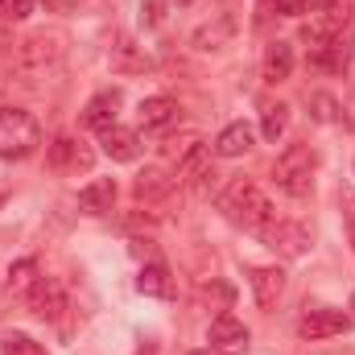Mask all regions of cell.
Here are the masks:
<instances>
[{
    "instance_id": "27",
    "label": "cell",
    "mask_w": 355,
    "mask_h": 355,
    "mask_svg": "<svg viewBox=\"0 0 355 355\" xmlns=\"http://www.w3.org/2000/svg\"><path fill=\"white\" fill-rule=\"evenodd\" d=\"M141 21H145L149 29H157V25L166 21V0H141Z\"/></svg>"
},
{
    "instance_id": "7",
    "label": "cell",
    "mask_w": 355,
    "mask_h": 355,
    "mask_svg": "<svg viewBox=\"0 0 355 355\" xmlns=\"http://www.w3.org/2000/svg\"><path fill=\"white\" fill-rule=\"evenodd\" d=\"M352 54H355V8H343V21L335 25L331 42L314 54V62L327 67V71H347Z\"/></svg>"
},
{
    "instance_id": "23",
    "label": "cell",
    "mask_w": 355,
    "mask_h": 355,
    "mask_svg": "<svg viewBox=\"0 0 355 355\" xmlns=\"http://www.w3.org/2000/svg\"><path fill=\"white\" fill-rule=\"evenodd\" d=\"M42 277H37V261H17V265H8V293L12 297H29V289L37 285Z\"/></svg>"
},
{
    "instance_id": "15",
    "label": "cell",
    "mask_w": 355,
    "mask_h": 355,
    "mask_svg": "<svg viewBox=\"0 0 355 355\" xmlns=\"http://www.w3.org/2000/svg\"><path fill=\"white\" fill-rule=\"evenodd\" d=\"M120 103H124V95H120L116 87H112V91H99L87 107H83V124H87V128H95V132L112 128V124H116V116H120Z\"/></svg>"
},
{
    "instance_id": "25",
    "label": "cell",
    "mask_w": 355,
    "mask_h": 355,
    "mask_svg": "<svg viewBox=\"0 0 355 355\" xmlns=\"http://www.w3.org/2000/svg\"><path fill=\"white\" fill-rule=\"evenodd\" d=\"M0 352H4V355H50V352H46V343H37L33 335H21V331H12V335H4V343H0Z\"/></svg>"
},
{
    "instance_id": "31",
    "label": "cell",
    "mask_w": 355,
    "mask_h": 355,
    "mask_svg": "<svg viewBox=\"0 0 355 355\" xmlns=\"http://www.w3.org/2000/svg\"><path fill=\"white\" fill-rule=\"evenodd\" d=\"M4 46H12V21L0 12V50H4Z\"/></svg>"
},
{
    "instance_id": "28",
    "label": "cell",
    "mask_w": 355,
    "mask_h": 355,
    "mask_svg": "<svg viewBox=\"0 0 355 355\" xmlns=\"http://www.w3.org/2000/svg\"><path fill=\"white\" fill-rule=\"evenodd\" d=\"M268 4H272V12H281V17H302L310 0H268Z\"/></svg>"
},
{
    "instance_id": "21",
    "label": "cell",
    "mask_w": 355,
    "mask_h": 355,
    "mask_svg": "<svg viewBox=\"0 0 355 355\" xmlns=\"http://www.w3.org/2000/svg\"><path fill=\"white\" fill-rule=\"evenodd\" d=\"M137 289H141L145 297H170V293H174L170 268L162 265V261H149V265H141V277H137Z\"/></svg>"
},
{
    "instance_id": "14",
    "label": "cell",
    "mask_w": 355,
    "mask_h": 355,
    "mask_svg": "<svg viewBox=\"0 0 355 355\" xmlns=\"http://www.w3.org/2000/svg\"><path fill=\"white\" fill-rule=\"evenodd\" d=\"M99 145H103V153H107L112 162H137V157H141V137H137L132 128H124V124L103 128V132H99Z\"/></svg>"
},
{
    "instance_id": "5",
    "label": "cell",
    "mask_w": 355,
    "mask_h": 355,
    "mask_svg": "<svg viewBox=\"0 0 355 355\" xmlns=\"http://www.w3.org/2000/svg\"><path fill=\"white\" fill-rule=\"evenodd\" d=\"M261 240H265V248H272L277 257H302L306 248H310V227L306 223H297V219H268L265 227H261Z\"/></svg>"
},
{
    "instance_id": "22",
    "label": "cell",
    "mask_w": 355,
    "mask_h": 355,
    "mask_svg": "<svg viewBox=\"0 0 355 355\" xmlns=\"http://www.w3.org/2000/svg\"><path fill=\"white\" fill-rule=\"evenodd\" d=\"M293 75V46L289 42H272L265 50V79L268 83H285Z\"/></svg>"
},
{
    "instance_id": "11",
    "label": "cell",
    "mask_w": 355,
    "mask_h": 355,
    "mask_svg": "<svg viewBox=\"0 0 355 355\" xmlns=\"http://www.w3.org/2000/svg\"><path fill=\"white\" fill-rule=\"evenodd\" d=\"M29 310H33L37 318H46V322H58L62 310H67V293H62V285H58L54 277H42V281L29 289Z\"/></svg>"
},
{
    "instance_id": "2",
    "label": "cell",
    "mask_w": 355,
    "mask_h": 355,
    "mask_svg": "<svg viewBox=\"0 0 355 355\" xmlns=\"http://www.w3.org/2000/svg\"><path fill=\"white\" fill-rule=\"evenodd\" d=\"M314 170H318V153L306 141H293V145L281 149V157L272 166V182L289 198H310L314 194Z\"/></svg>"
},
{
    "instance_id": "24",
    "label": "cell",
    "mask_w": 355,
    "mask_h": 355,
    "mask_svg": "<svg viewBox=\"0 0 355 355\" xmlns=\"http://www.w3.org/2000/svg\"><path fill=\"white\" fill-rule=\"evenodd\" d=\"M289 128V107L285 103H272L265 107V120H261V137L265 141H281V132Z\"/></svg>"
},
{
    "instance_id": "13",
    "label": "cell",
    "mask_w": 355,
    "mask_h": 355,
    "mask_svg": "<svg viewBox=\"0 0 355 355\" xmlns=\"http://www.w3.org/2000/svg\"><path fill=\"white\" fill-rule=\"evenodd\" d=\"M248 285H252L257 306H261V310H272V306L281 302V293H285V268H277V265L252 268V272H248Z\"/></svg>"
},
{
    "instance_id": "6",
    "label": "cell",
    "mask_w": 355,
    "mask_h": 355,
    "mask_svg": "<svg viewBox=\"0 0 355 355\" xmlns=\"http://www.w3.org/2000/svg\"><path fill=\"white\" fill-rule=\"evenodd\" d=\"M352 331V314L347 310H335V306H310L302 318H297V335L310 339V343H322V339H335Z\"/></svg>"
},
{
    "instance_id": "18",
    "label": "cell",
    "mask_w": 355,
    "mask_h": 355,
    "mask_svg": "<svg viewBox=\"0 0 355 355\" xmlns=\"http://www.w3.org/2000/svg\"><path fill=\"white\" fill-rule=\"evenodd\" d=\"M153 62H149V54L132 42V37H120L116 46H112V71L116 75H145Z\"/></svg>"
},
{
    "instance_id": "3",
    "label": "cell",
    "mask_w": 355,
    "mask_h": 355,
    "mask_svg": "<svg viewBox=\"0 0 355 355\" xmlns=\"http://www.w3.org/2000/svg\"><path fill=\"white\" fill-rule=\"evenodd\" d=\"M42 145V124L25 107H0V157L21 162Z\"/></svg>"
},
{
    "instance_id": "16",
    "label": "cell",
    "mask_w": 355,
    "mask_h": 355,
    "mask_svg": "<svg viewBox=\"0 0 355 355\" xmlns=\"http://www.w3.org/2000/svg\"><path fill=\"white\" fill-rule=\"evenodd\" d=\"M116 178H95L87 182L83 190H79V207L87 211V215H107L112 207H116Z\"/></svg>"
},
{
    "instance_id": "12",
    "label": "cell",
    "mask_w": 355,
    "mask_h": 355,
    "mask_svg": "<svg viewBox=\"0 0 355 355\" xmlns=\"http://www.w3.org/2000/svg\"><path fill=\"white\" fill-rule=\"evenodd\" d=\"M174 190H178V182L166 170H145V174L132 182V198L145 202V207H166L174 198Z\"/></svg>"
},
{
    "instance_id": "29",
    "label": "cell",
    "mask_w": 355,
    "mask_h": 355,
    "mask_svg": "<svg viewBox=\"0 0 355 355\" xmlns=\"http://www.w3.org/2000/svg\"><path fill=\"white\" fill-rule=\"evenodd\" d=\"M314 103H318V107H322V112H318V116H322V120H339V124H347V120H343V116H339V107H335V99H331V95H318V99H314Z\"/></svg>"
},
{
    "instance_id": "20",
    "label": "cell",
    "mask_w": 355,
    "mask_h": 355,
    "mask_svg": "<svg viewBox=\"0 0 355 355\" xmlns=\"http://www.w3.org/2000/svg\"><path fill=\"white\" fill-rule=\"evenodd\" d=\"M232 33H236V25H232V17H215L211 25H202V29H194V50H223L227 42H232Z\"/></svg>"
},
{
    "instance_id": "26",
    "label": "cell",
    "mask_w": 355,
    "mask_h": 355,
    "mask_svg": "<svg viewBox=\"0 0 355 355\" xmlns=\"http://www.w3.org/2000/svg\"><path fill=\"white\" fill-rule=\"evenodd\" d=\"M33 8H37V0H0V12L8 21H25V17H33Z\"/></svg>"
},
{
    "instance_id": "32",
    "label": "cell",
    "mask_w": 355,
    "mask_h": 355,
    "mask_svg": "<svg viewBox=\"0 0 355 355\" xmlns=\"http://www.w3.org/2000/svg\"><path fill=\"white\" fill-rule=\"evenodd\" d=\"M194 355H219V352H215V347H207V352H194Z\"/></svg>"
},
{
    "instance_id": "30",
    "label": "cell",
    "mask_w": 355,
    "mask_h": 355,
    "mask_svg": "<svg viewBox=\"0 0 355 355\" xmlns=\"http://www.w3.org/2000/svg\"><path fill=\"white\" fill-rule=\"evenodd\" d=\"M343 215H347V227H352V244H355V194L343 190Z\"/></svg>"
},
{
    "instance_id": "10",
    "label": "cell",
    "mask_w": 355,
    "mask_h": 355,
    "mask_svg": "<svg viewBox=\"0 0 355 355\" xmlns=\"http://www.w3.org/2000/svg\"><path fill=\"white\" fill-rule=\"evenodd\" d=\"M178 120H182V107L170 95H153L137 107V124L145 132H170V128H178Z\"/></svg>"
},
{
    "instance_id": "9",
    "label": "cell",
    "mask_w": 355,
    "mask_h": 355,
    "mask_svg": "<svg viewBox=\"0 0 355 355\" xmlns=\"http://www.w3.org/2000/svg\"><path fill=\"white\" fill-rule=\"evenodd\" d=\"M46 166L54 174H79V170H91V149L75 137H54L50 149H46Z\"/></svg>"
},
{
    "instance_id": "33",
    "label": "cell",
    "mask_w": 355,
    "mask_h": 355,
    "mask_svg": "<svg viewBox=\"0 0 355 355\" xmlns=\"http://www.w3.org/2000/svg\"><path fill=\"white\" fill-rule=\"evenodd\" d=\"M352 306H355V302H352Z\"/></svg>"
},
{
    "instance_id": "1",
    "label": "cell",
    "mask_w": 355,
    "mask_h": 355,
    "mask_svg": "<svg viewBox=\"0 0 355 355\" xmlns=\"http://www.w3.org/2000/svg\"><path fill=\"white\" fill-rule=\"evenodd\" d=\"M215 202H219V211H223L227 223H236V227H244V232H257V236H261V227H265L268 219L277 215L272 202L265 198V190H261L252 178H232V182L219 190Z\"/></svg>"
},
{
    "instance_id": "4",
    "label": "cell",
    "mask_w": 355,
    "mask_h": 355,
    "mask_svg": "<svg viewBox=\"0 0 355 355\" xmlns=\"http://www.w3.org/2000/svg\"><path fill=\"white\" fill-rule=\"evenodd\" d=\"M67 54V33L62 29H37L29 37L17 42V67L29 71V75H46L62 62Z\"/></svg>"
},
{
    "instance_id": "19",
    "label": "cell",
    "mask_w": 355,
    "mask_h": 355,
    "mask_svg": "<svg viewBox=\"0 0 355 355\" xmlns=\"http://www.w3.org/2000/svg\"><path fill=\"white\" fill-rule=\"evenodd\" d=\"M252 141H257L252 124L236 120V124H227V128L215 137V157H244V153L252 149Z\"/></svg>"
},
{
    "instance_id": "8",
    "label": "cell",
    "mask_w": 355,
    "mask_h": 355,
    "mask_svg": "<svg viewBox=\"0 0 355 355\" xmlns=\"http://www.w3.org/2000/svg\"><path fill=\"white\" fill-rule=\"evenodd\" d=\"M207 339H211V347L219 355H244L248 352V343H252V335H248V327L236 318V314H215L211 318V331H207Z\"/></svg>"
},
{
    "instance_id": "17",
    "label": "cell",
    "mask_w": 355,
    "mask_h": 355,
    "mask_svg": "<svg viewBox=\"0 0 355 355\" xmlns=\"http://www.w3.org/2000/svg\"><path fill=\"white\" fill-rule=\"evenodd\" d=\"M198 149H207V145H202V137H198V132H182V137H166L157 153H162V162H166V166L178 174V170H182V166H186ZM174 174H170V178H174Z\"/></svg>"
}]
</instances>
